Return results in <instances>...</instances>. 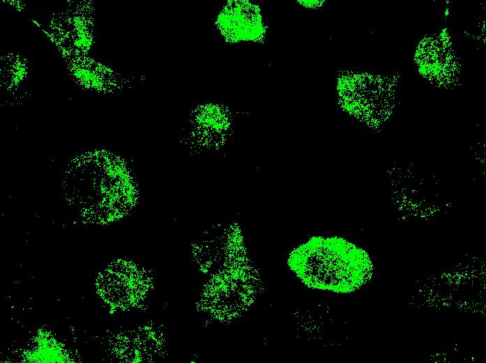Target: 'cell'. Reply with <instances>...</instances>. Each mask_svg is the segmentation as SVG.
<instances>
[{
	"instance_id": "cell-1",
	"label": "cell",
	"mask_w": 486,
	"mask_h": 363,
	"mask_svg": "<svg viewBox=\"0 0 486 363\" xmlns=\"http://www.w3.org/2000/svg\"><path fill=\"white\" fill-rule=\"evenodd\" d=\"M289 265L307 286L337 292L358 288L370 271L364 253L334 239H311L291 254Z\"/></svg>"
}]
</instances>
